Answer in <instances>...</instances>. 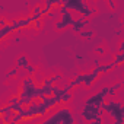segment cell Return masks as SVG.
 Returning <instances> with one entry per match:
<instances>
[{
  "mask_svg": "<svg viewBox=\"0 0 124 124\" xmlns=\"http://www.w3.org/2000/svg\"><path fill=\"white\" fill-rule=\"evenodd\" d=\"M82 117L92 123L93 120H96L98 117H101V108H96V107H86L83 105V109H82Z\"/></svg>",
  "mask_w": 124,
  "mask_h": 124,
  "instance_id": "8992f818",
  "label": "cell"
},
{
  "mask_svg": "<svg viewBox=\"0 0 124 124\" xmlns=\"http://www.w3.org/2000/svg\"><path fill=\"white\" fill-rule=\"evenodd\" d=\"M18 70H19V69H16V67L12 69L10 72H8V73L3 76V79H9V78H12V76H16V75H18Z\"/></svg>",
  "mask_w": 124,
  "mask_h": 124,
  "instance_id": "30bf717a",
  "label": "cell"
},
{
  "mask_svg": "<svg viewBox=\"0 0 124 124\" xmlns=\"http://www.w3.org/2000/svg\"><path fill=\"white\" fill-rule=\"evenodd\" d=\"M26 70H28V73H29V75H31V76H32V75H34V73H35V67H32V66H29V67H28V69H26Z\"/></svg>",
  "mask_w": 124,
  "mask_h": 124,
  "instance_id": "4fadbf2b",
  "label": "cell"
},
{
  "mask_svg": "<svg viewBox=\"0 0 124 124\" xmlns=\"http://www.w3.org/2000/svg\"><path fill=\"white\" fill-rule=\"evenodd\" d=\"M95 51H96V53H99V54L105 53V50H104V48H95Z\"/></svg>",
  "mask_w": 124,
  "mask_h": 124,
  "instance_id": "9a60e30c",
  "label": "cell"
},
{
  "mask_svg": "<svg viewBox=\"0 0 124 124\" xmlns=\"http://www.w3.org/2000/svg\"><path fill=\"white\" fill-rule=\"evenodd\" d=\"M39 93H41V88H37L34 85L32 78H28L23 80L22 92L19 93V101L22 105H31L34 102V99L39 98Z\"/></svg>",
  "mask_w": 124,
  "mask_h": 124,
  "instance_id": "6da1fadb",
  "label": "cell"
},
{
  "mask_svg": "<svg viewBox=\"0 0 124 124\" xmlns=\"http://www.w3.org/2000/svg\"><path fill=\"white\" fill-rule=\"evenodd\" d=\"M63 8H66L69 12L70 10H76V12H79L80 15H82V18H88V16H91L93 12H95V9H91L85 2H82V0H66V2H63V5H61Z\"/></svg>",
  "mask_w": 124,
  "mask_h": 124,
  "instance_id": "277c9868",
  "label": "cell"
},
{
  "mask_svg": "<svg viewBox=\"0 0 124 124\" xmlns=\"http://www.w3.org/2000/svg\"><path fill=\"white\" fill-rule=\"evenodd\" d=\"M75 118L72 115V112L67 108H61L58 109V112H55L53 117H50L48 120H45L41 124H73Z\"/></svg>",
  "mask_w": 124,
  "mask_h": 124,
  "instance_id": "5b68a950",
  "label": "cell"
},
{
  "mask_svg": "<svg viewBox=\"0 0 124 124\" xmlns=\"http://www.w3.org/2000/svg\"><path fill=\"white\" fill-rule=\"evenodd\" d=\"M102 109H105L114 118V124H124V107L120 102H104Z\"/></svg>",
  "mask_w": 124,
  "mask_h": 124,
  "instance_id": "3957f363",
  "label": "cell"
},
{
  "mask_svg": "<svg viewBox=\"0 0 124 124\" xmlns=\"http://www.w3.org/2000/svg\"><path fill=\"white\" fill-rule=\"evenodd\" d=\"M86 25H88V21H86L85 18H79V19L75 22V25H73L72 28H73V31H75V32H79V34H80Z\"/></svg>",
  "mask_w": 124,
  "mask_h": 124,
  "instance_id": "ba28073f",
  "label": "cell"
},
{
  "mask_svg": "<svg viewBox=\"0 0 124 124\" xmlns=\"http://www.w3.org/2000/svg\"><path fill=\"white\" fill-rule=\"evenodd\" d=\"M41 25H42V22H41V21H38V22H35V23H34V28L39 29V28H41Z\"/></svg>",
  "mask_w": 124,
  "mask_h": 124,
  "instance_id": "5bb4252c",
  "label": "cell"
},
{
  "mask_svg": "<svg viewBox=\"0 0 124 124\" xmlns=\"http://www.w3.org/2000/svg\"><path fill=\"white\" fill-rule=\"evenodd\" d=\"M80 37L82 38H91V37H93V31H82Z\"/></svg>",
  "mask_w": 124,
  "mask_h": 124,
  "instance_id": "8fae6325",
  "label": "cell"
},
{
  "mask_svg": "<svg viewBox=\"0 0 124 124\" xmlns=\"http://www.w3.org/2000/svg\"><path fill=\"white\" fill-rule=\"evenodd\" d=\"M89 124H102V117H98L96 120H93V121L89 123Z\"/></svg>",
  "mask_w": 124,
  "mask_h": 124,
  "instance_id": "7c38bea8",
  "label": "cell"
},
{
  "mask_svg": "<svg viewBox=\"0 0 124 124\" xmlns=\"http://www.w3.org/2000/svg\"><path fill=\"white\" fill-rule=\"evenodd\" d=\"M31 64L28 63V58H26V55H21L18 60H16V69H28Z\"/></svg>",
  "mask_w": 124,
  "mask_h": 124,
  "instance_id": "9c48e42d",
  "label": "cell"
},
{
  "mask_svg": "<svg viewBox=\"0 0 124 124\" xmlns=\"http://www.w3.org/2000/svg\"><path fill=\"white\" fill-rule=\"evenodd\" d=\"M121 22H123V25H124V15H123V21H121Z\"/></svg>",
  "mask_w": 124,
  "mask_h": 124,
  "instance_id": "e0dca14e",
  "label": "cell"
},
{
  "mask_svg": "<svg viewBox=\"0 0 124 124\" xmlns=\"http://www.w3.org/2000/svg\"><path fill=\"white\" fill-rule=\"evenodd\" d=\"M108 5H109V6H111V8H112V9H114V8H115V5H114V3H112V2H108Z\"/></svg>",
  "mask_w": 124,
  "mask_h": 124,
  "instance_id": "2e32d148",
  "label": "cell"
},
{
  "mask_svg": "<svg viewBox=\"0 0 124 124\" xmlns=\"http://www.w3.org/2000/svg\"><path fill=\"white\" fill-rule=\"evenodd\" d=\"M75 22H76V19H73L72 13L69 10H66L64 13H61V19L58 22H55V28L57 29H64L67 26H73Z\"/></svg>",
  "mask_w": 124,
  "mask_h": 124,
  "instance_id": "52a82bcc",
  "label": "cell"
},
{
  "mask_svg": "<svg viewBox=\"0 0 124 124\" xmlns=\"http://www.w3.org/2000/svg\"><path fill=\"white\" fill-rule=\"evenodd\" d=\"M123 86V82H118V83H115V85H112V86H107V88H102L98 93H93L92 96H89L86 101H85V104L83 105H86V107H96V108H101L102 109V105H104V99H105V96L107 95H114V92L117 91V89H120Z\"/></svg>",
  "mask_w": 124,
  "mask_h": 124,
  "instance_id": "7a4b0ae2",
  "label": "cell"
}]
</instances>
